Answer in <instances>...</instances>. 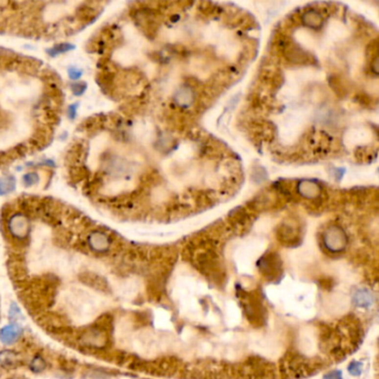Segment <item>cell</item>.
<instances>
[{"label":"cell","mask_w":379,"mask_h":379,"mask_svg":"<svg viewBox=\"0 0 379 379\" xmlns=\"http://www.w3.org/2000/svg\"><path fill=\"white\" fill-rule=\"evenodd\" d=\"M323 241L326 248L333 254L344 251L348 245V237L345 230L337 225L329 226L323 235Z\"/></svg>","instance_id":"6da1fadb"},{"label":"cell","mask_w":379,"mask_h":379,"mask_svg":"<svg viewBox=\"0 0 379 379\" xmlns=\"http://www.w3.org/2000/svg\"><path fill=\"white\" fill-rule=\"evenodd\" d=\"M8 229L16 239H26L30 233V221L24 213H15L8 222Z\"/></svg>","instance_id":"7a4b0ae2"},{"label":"cell","mask_w":379,"mask_h":379,"mask_svg":"<svg viewBox=\"0 0 379 379\" xmlns=\"http://www.w3.org/2000/svg\"><path fill=\"white\" fill-rule=\"evenodd\" d=\"M107 335L101 328L94 327L82 333L81 343L93 348H102L107 344Z\"/></svg>","instance_id":"3957f363"},{"label":"cell","mask_w":379,"mask_h":379,"mask_svg":"<svg viewBox=\"0 0 379 379\" xmlns=\"http://www.w3.org/2000/svg\"><path fill=\"white\" fill-rule=\"evenodd\" d=\"M110 238L108 235L100 230L93 232L88 236V245L94 251L98 254H104L110 248Z\"/></svg>","instance_id":"277c9868"},{"label":"cell","mask_w":379,"mask_h":379,"mask_svg":"<svg viewBox=\"0 0 379 379\" xmlns=\"http://www.w3.org/2000/svg\"><path fill=\"white\" fill-rule=\"evenodd\" d=\"M258 266L261 273L266 276L269 275L270 277H275V275L278 274L280 270V261H278V257L275 256V255L262 257L261 261L258 262Z\"/></svg>","instance_id":"5b68a950"},{"label":"cell","mask_w":379,"mask_h":379,"mask_svg":"<svg viewBox=\"0 0 379 379\" xmlns=\"http://www.w3.org/2000/svg\"><path fill=\"white\" fill-rule=\"evenodd\" d=\"M23 333V329L15 324L7 325L0 329V341L6 345L15 344Z\"/></svg>","instance_id":"8992f818"},{"label":"cell","mask_w":379,"mask_h":379,"mask_svg":"<svg viewBox=\"0 0 379 379\" xmlns=\"http://www.w3.org/2000/svg\"><path fill=\"white\" fill-rule=\"evenodd\" d=\"M321 188L318 184L314 180L304 179L299 181L298 184V192L305 198L314 199L320 195Z\"/></svg>","instance_id":"52a82bcc"},{"label":"cell","mask_w":379,"mask_h":379,"mask_svg":"<svg viewBox=\"0 0 379 379\" xmlns=\"http://www.w3.org/2000/svg\"><path fill=\"white\" fill-rule=\"evenodd\" d=\"M193 97H195V94H193L191 87H189V86H183L181 88L177 89L174 96V100L179 107L187 108V107L190 106L193 102Z\"/></svg>","instance_id":"ba28073f"},{"label":"cell","mask_w":379,"mask_h":379,"mask_svg":"<svg viewBox=\"0 0 379 379\" xmlns=\"http://www.w3.org/2000/svg\"><path fill=\"white\" fill-rule=\"evenodd\" d=\"M302 22L304 26L311 28V29H319L324 24V18L319 11L311 9L307 10L302 16Z\"/></svg>","instance_id":"9c48e42d"},{"label":"cell","mask_w":379,"mask_h":379,"mask_svg":"<svg viewBox=\"0 0 379 379\" xmlns=\"http://www.w3.org/2000/svg\"><path fill=\"white\" fill-rule=\"evenodd\" d=\"M353 300L354 304H355L357 307L368 308L374 304L375 297L372 291L364 288V289H358L355 294H354Z\"/></svg>","instance_id":"30bf717a"},{"label":"cell","mask_w":379,"mask_h":379,"mask_svg":"<svg viewBox=\"0 0 379 379\" xmlns=\"http://www.w3.org/2000/svg\"><path fill=\"white\" fill-rule=\"evenodd\" d=\"M19 355L12 350H2L0 353V366L6 368L14 367L18 364Z\"/></svg>","instance_id":"8fae6325"},{"label":"cell","mask_w":379,"mask_h":379,"mask_svg":"<svg viewBox=\"0 0 379 379\" xmlns=\"http://www.w3.org/2000/svg\"><path fill=\"white\" fill-rule=\"evenodd\" d=\"M72 49H75V46H72V45L70 44H59V45H55V46H52L51 48H49L47 52L49 53V56L51 57H56L58 55H61V53H65L67 51H70L72 50Z\"/></svg>","instance_id":"7c38bea8"},{"label":"cell","mask_w":379,"mask_h":379,"mask_svg":"<svg viewBox=\"0 0 379 379\" xmlns=\"http://www.w3.org/2000/svg\"><path fill=\"white\" fill-rule=\"evenodd\" d=\"M46 361H45V359L41 356H35L34 358H32V360L30 361L29 364V367H30V370L34 373H41L44 372L45 369H46Z\"/></svg>","instance_id":"4fadbf2b"},{"label":"cell","mask_w":379,"mask_h":379,"mask_svg":"<svg viewBox=\"0 0 379 379\" xmlns=\"http://www.w3.org/2000/svg\"><path fill=\"white\" fill-rule=\"evenodd\" d=\"M16 183L15 179L12 178H7V179H0V196L7 195L10 191H12L15 189Z\"/></svg>","instance_id":"5bb4252c"},{"label":"cell","mask_w":379,"mask_h":379,"mask_svg":"<svg viewBox=\"0 0 379 379\" xmlns=\"http://www.w3.org/2000/svg\"><path fill=\"white\" fill-rule=\"evenodd\" d=\"M23 181H24V185L26 187L35 186L36 184H38L39 176H38V174H37V172H28V174L24 176Z\"/></svg>","instance_id":"9a60e30c"},{"label":"cell","mask_w":379,"mask_h":379,"mask_svg":"<svg viewBox=\"0 0 379 379\" xmlns=\"http://www.w3.org/2000/svg\"><path fill=\"white\" fill-rule=\"evenodd\" d=\"M348 373L353 376H360L362 373V364L360 361H352L348 366Z\"/></svg>","instance_id":"2e32d148"},{"label":"cell","mask_w":379,"mask_h":379,"mask_svg":"<svg viewBox=\"0 0 379 379\" xmlns=\"http://www.w3.org/2000/svg\"><path fill=\"white\" fill-rule=\"evenodd\" d=\"M86 89H87V84H86V82H76V84L71 86L72 94L75 95V96H81V95L85 93Z\"/></svg>","instance_id":"e0dca14e"},{"label":"cell","mask_w":379,"mask_h":379,"mask_svg":"<svg viewBox=\"0 0 379 379\" xmlns=\"http://www.w3.org/2000/svg\"><path fill=\"white\" fill-rule=\"evenodd\" d=\"M68 76L71 80H79L82 76V71L78 68H70L68 70Z\"/></svg>","instance_id":"ac0fdd59"},{"label":"cell","mask_w":379,"mask_h":379,"mask_svg":"<svg viewBox=\"0 0 379 379\" xmlns=\"http://www.w3.org/2000/svg\"><path fill=\"white\" fill-rule=\"evenodd\" d=\"M19 315H22V314H20V310H19V308L17 307V305L12 304L11 307L9 308V317L11 319H17V318H19Z\"/></svg>","instance_id":"d6986e66"},{"label":"cell","mask_w":379,"mask_h":379,"mask_svg":"<svg viewBox=\"0 0 379 379\" xmlns=\"http://www.w3.org/2000/svg\"><path fill=\"white\" fill-rule=\"evenodd\" d=\"M85 379H107L108 377L105 376L102 373H98V372H92V373H87V375L84 377Z\"/></svg>","instance_id":"ffe728a7"},{"label":"cell","mask_w":379,"mask_h":379,"mask_svg":"<svg viewBox=\"0 0 379 379\" xmlns=\"http://www.w3.org/2000/svg\"><path fill=\"white\" fill-rule=\"evenodd\" d=\"M324 379H343V376H341L339 370H332V372L328 373Z\"/></svg>","instance_id":"44dd1931"},{"label":"cell","mask_w":379,"mask_h":379,"mask_svg":"<svg viewBox=\"0 0 379 379\" xmlns=\"http://www.w3.org/2000/svg\"><path fill=\"white\" fill-rule=\"evenodd\" d=\"M77 106H78L77 104H73L71 106H69V108H68V116H69V118L73 119V118L76 117V115H77Z\"/></svg>","instance_id":"7402d4cb"},{"label":"cell","mask_w":379,"mask_h":379,"mask_svg":"<svg viewBox=\"0 0 379 379\" xmlns=\"http://www.w3.org/2000/svg\"><path fill=\"white\" fill-rule=\"evenodd\" d=\"M377 59H375L374 60V63H373V66H374V72L375 73H377Z\"/></svg>","instance_id":"603a6c76"},{"label":"cell","mask_w":379,"mask_h":379,"mask_svg":"<svg viewBox=\"0 0 379 379\" xmlns=\"http://www.w3.org/2000/svg\"><path fill=\"white\" fill-rule=\"evenodd\" d=\"M11 379H26V378H24V377H14V378H11Z\"/></svg>","instance_id":"cb8c5ba5"}]
</instances>
